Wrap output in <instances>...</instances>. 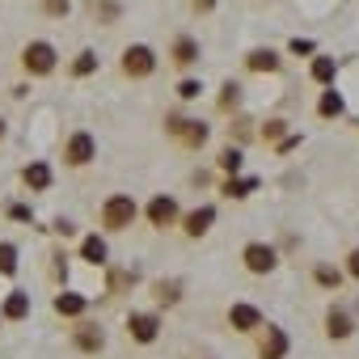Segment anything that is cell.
<instances>
[{
	"instance_id": "cell-1",
	"label": "cell",
	"mask_w": 359,
	"mask_h": 359,
	"mask_svg": "<svg viewBox=\"0 0 359 359\" xmlns=\"http://www.w3.org/2000/svg\"><path fill=\"white\" fill-rule=\"evenodd\" d=\"M135 216H140V208H135V199H131V195H110V199L102 203V224H106L110 233L131 229V224H135Z\"/></svg>"
},
{
	"instance_id": "cell-2",
	"label": "cell",
	"mask_w": 359,
	"mask_h": 359,
	"mask_svg": "<svg viewBox=\"0 0 359 359\" xmlns=\"http://www.w3.org/2000/svg\"><path fill=\"white\" fill-rule=\"evenodd\" d=\"M165 131L182 144V148H203L208 144V123H195V118H182V114H169L165 118Z\"/></svg>"
},
{
	"instance_id": "cell-3",
	"label": "cell",
	"mask_w": 359,
	"mask_h": 359,
	"mask_svg": "<svg viewBox=\"0 0 359 359\" xmlns=\"http://www.w3.org/2000/svg\"><path fill=\"white\" fill-rule=\"evenodd\" d=\"M22 68H26L30 76H51V72H55V47L43 43V39L26 43V51H22Z\"/></svg>"
},
{
	"instance_id": "cell-4",
	"label": "cell",
	"mask_w": 359,
	"mask_h": 359,
	"mask_svg": "<svg viewBox=\"0 0 359 359\" xmlns=\"http://www.w3.org/2000/svg\"><path fill=\"white\" fill-rule=\"evenodd\" d=\"M118 68H123V76H131V81H144V76H152V68H156V55H152V47H144V43H131V47L123 51Z\"/></svg>"
},
{
	"instance_id": "cell-5",
	"label": "cell",
	"mask_w": 359,
	"mask_h": 359,
	"mask_svg": "<svg viewBox=\"0 0 359 359\" xmlns=\"http://www.w3.org/2000/svg\"><path fill=\"white\" fill-rule=\"evenodd\" d=\"M93 156H97V140H93L89 131L68 135V144H64V161H68V165H76V169H81V165H89Z\"/></svg>"
},
{
	"instance_id": "cell-6",
	"label": "cell",
	"mask_w": 359,
	"mask_h": 359,
	"mask_svg": "<svg viewBox=\"0 0 359 359\" xmlns=\"http://www.w3.org/2000/svg\"><path fill=\"white\" fill-rule=\"evenodd\" d=\"M241 258H245V271H254V275H271L275 262H279V254H275L271 245H262V241H250V245L241 250Z\"/></svg>"
},
{
	"instance_id": "cell-7",
	"label": "cell",
	"mask_w": 359,
	"mask_h": 359,
	"mask_svg": "<svg viewBox=\"0 0 359 359\" xmlns=\"http://www.w3.org/2000/svg\"><path fill=\"white\" fill-rule=\"evenodd\" d=\"M144 216H148L152 229H169V224H177V203H173L169 195H156V199L144 208Z\"/></svg>"
},
{
	"instance_id": "cell-8",
	"label": "cell",
	"mask_w": 359,
	"mask_h": 359,
	"mask_svg": "<svg viewBox=\"0 0 359 359\" xmlns=\"http://www.w3.org/2000/svg\"><path fill=\"white\" fill-rule=\"evenodd\" d=\"M127 334H131L135 342H156L161 317H156V313H131V317H127Z\"/></svg>"
},
{
	"instance_id": "cell-9",
	"label": "cell",
	"mask_w": 359,
	"mask_h": 359,
	"mask_svg": "<svg viewBox=\"0 0 359 359\" xmlns=\"http://www.w3.org/2000/svg\"><path fill=\"white\" fill-rule=\"evenodd\" d=\"M169 60H173L177 68H195V64H199V43H195L191 34H177L173 47H169Z\"/></svg>"
},
{
	"instance_id": "cell-10",
	"label": "cell",
	"mask_w": 359,
	"mask_h": 359,
	"mask_svg": "<svg viewBox=\"0 0 359 359\" xmlns=\"http://www.w3.org/2000/svg\"><path fill=\"white\" fill-rule=\"evenodd\" d=\"M258 355H262V359H283V355H287V334H283L279 325H266V334H262V342H258Z\"/></svg>"
},
{
	"instance_id": "cell-11",
	"label": "cell",
	"mask_w": 359,
	"mask_h": 359,
	"mask_svg": "<svg viewBox=\"0 0 359 359\" xmlns=\"http://www.w3.org/2000/svg\"><path fill=\"white\" fill-rule=\"evenodd\" d=\"M229 325L241 330V334H250V330L262 325V313H258L254 304H233V309H229Z\"/></svg>"
},
{
	"instance_id": "cell-12",
	"label": "cell",
	"mask_w": 359,
	"mask_h": 359,
	"mask_svg": "<svg viewBox=\"0 0 359 359\" xmlns=\"http://www.w3.org/2000/svg\"><path fill=\"white\" fill-rule=\"evenodd\" d=\"M72 342H76V351H85V355H97V351L106 346V334H102L97 325H76Z\"/></svg>"
},
{
	"instance_id": "cell-13",
	"label": "cell",
	"mask_w": 359,
	"mask_h": 359,
	"mask_svg": "<svg viewBox=\"0 0 359 359\" xmlns=\"http://www.w3.org/2000/svg\"><path fill=\"white\" fill-rule=\"evenodd\" d=\"M279 64H283V60H279L271 47H258V51L245 55V68H250V72H279Z\"/></svg>"
},
{
	"instance_id": "cell-14",
	"label": "cell",
	"mask_w": 359,
	"mask_h": 359,
	"mask_svg": "<svg viewBox=\"0 0 359 359\" xmlns=\"http://www.w3.org/2000/svg\"><path fill=\"white\" fill-rule=\"evenodd\" d=\"M212 220H216V208H195V212L182 220V229H187V237H203V233L212 229Z\"/></svg>"
},
{
	"instance_id": "cell-15",
	"label": "cell",
	"mask_w": 359,
	"mask_h": 359,
	"mask_svg": "<svg viewBox=\"0 0 359 359\" xmlns=\"http://www.w3.org/2000/svg\"><path fill=\"white\" fill-rule=\"evenodd\" d=\"M325 334H330V338H351V334H355V321H351L342 309H330V313H325Z\"/></svg>"
},
{
	"instance_id": "cell-16",
	"label": "cell",
	"mask_w": 359,
	"mask_h": 359,
	"mask_svg": "<svg viewBox=\"0 0 359 359\" xmlns=\"http://www.w3.org/2000/svg\"><path fill=\"white\" fill-rule=\"evenodd\" d=\"M22 177H26V187H30V191H47V187H51V169H47L43 161L26 165V169H22Z\"/></svg>"
},
{
	"instance_id": "cell-17",
	"label": "cell",
	"mask_w": 359,
	"mask_h": 359,
	"mask_svg": "<svg viewBox=\"0 0 359 359\" xmlns=\"http://www.w3.org/2000/svg\"><path fill=\"white\" fill-rule=\"evenodd\" d=\"M26 313H30V296H26V292H9V300H5V309H0V317L22 321Z\"/></svg>"
},
{
	"instance_id": "cell-18",
	"label": "cell",
	"mask_w": 359,
	"mask_h": 359,
	"mask_svg": "<svg viewBox=\"0 0 359 359\" xmlns=\"http://www.w3.org/2000/svg\"><path fill=\"white\" fill-rule=\"evenodd\" d=\"M55 313H60V317H81V313H85V296H76V292L55 296Z\"/></svg>"
},
{
	"instance_id": "cell-19",
	"label": "cell",
	"mask_w": 359,
	"mask_h": 359,
	"mask_svg": "<svg viewBox=\"0 0 359 359\" xmlns=\"http://www.w3.org/2000/svg\"><path fill=\"white\" fill-rule=\"evenodd\" d=\"M81 258L93 262V266H102V262H106V241H102V237H85V241H81Z\"/></svg>"
},
{
	"instance_id": "cell-20",
	"label": "cell",
	"mask_w": 359,
	"mask_h": 359,
	"mask_svg": "<svg viewBox=\"0 0 359 359\" xmlns=\"http://www.w3.org/2000/svg\"><path fill=\"white\" fill-rule=\"evenodd\" d=\"M89 13H93V18H102V26H114L123 9L114 5V0H89Z\"/></svg>"
},
{
	"instance_id": "cell-21",
	"label": "cell",
	"mask_w": 359,
	"mask_h": 359,
	"mask_svg": "<svg viewBox=\"0 0 359 359\" xmlns=\"http://www.w3.org/2000/svg\"><path fill=\"white\" fill-rule=\"evenodd\" d=\"M317 114H321V118H338V114H342V93L325 89V93H321V102H317Z\"/></svg>"
},
{
	"instance_id": "cell-22",
	"label": "cell",
	"mask_w": 359,
	"mask_h": 359,
	"mask_svg": "<svg viewBox=\"0 0 359 359\" xmlns=\"http://www.w3.org/2000/svg\"><path fill=\"white\" fill-rule=\"evenodd\" d=\"M313 81H317V85H330V81H334V60H330V55H317V60H313Z\"/></svg>"
},
{
	"instance_id": "cell-23",
	"label": "cell",
	"mask_w": 359,
	"mask_h": 359,
	"mask_svg": "<svg viewBox=\"0 0 359 359\" xmlns=\"http://www.w3.org/2000/svg\"><path fill=\"white\" fill-rule=\"evenodd\" d=\"M18 271V245L0 241V275H13Z\"/></svg>"
},
{
	"instance_id": "cell-24",
	"label": "cell",
	"mask_w": 359,
	"mask_h": 359,
	"mask_svg": "<svg viewBox=\"0 0 359 359\" xmlns=\"http://www.w3.org/2000/svg\"><path fill=\"white\" fill-rule=\"evenodd\" d=\"M89 72H97V55H93V51H81V55L72 60V76H89Z\"/></svg>"
},
{
	"instance_id": "cell-25",
	"label": "cell",
	"mask_w": 359,
	"mask_h": 359,
	"mask_svg": "<svg viewBox=\"0 0 359 359\" xmlns=\"http://www.w3.org/2000/svg\"><path fill=\"white\" fill-rule=\"evenodd\" d=\"M250 191H258V182H254V177H245V182H237V177H229V187H224V195H229V199H245Z\"/></svg>"
},
{
	"instance_id": "cell-26",
	"label": "cell",
	"mask_w": 359,
	"mask_h": 359,
	"mask_svg": "<svg viewBox=\"0 0 359 359\" xmlns=\"http://www.w3.org/2000/svg\"><path fill=\"white\" fill-rule=\"evenodd\" d=\"M241 161H245V156H241V148H224V152H220V169H224V173H237V169H241Z\"/></svg>"
},
{
	"instance_id": "cell-27",
	"label": "cell",
	"mask_w": 359,
	"mask_h": 359,
	"mask_svg": "<svg viewBox=\"0 0 359 359\" xmlns=\"http://www.w3.org/2000/svg\"><path fill=\"white\" fill-rule=\"evenodd\" d=\"M313 279H317L321 287H338V283H342V271H334V266H317Z\"/></svg>"
},
{
	"instance_id": "cell-28",
	"label": "cell",
	"mask_w": 359,
	"mask_h": 359,
	"mask_svg": "<svg viewBox=\"0 0 359 359\" xmlns=\"http://www.w3.org/2000/svg\"><path fill=\"white\" fill-rule=\"evenodd\" d=\"M237 102H241V85H237V81H229V85H224V93H220V110H233Z\"/></svg>"
},
{
	"instance_id": "cell-29",
	"label": "cell",
	"mask_w": 359,
	"mask_h": 359,
	"mask_svg": "<svg viewBox=\"0 0 359 359\" xmlns=\"http://www.w3.org/2000/svg\"><path fill=\"white\" fill-rule=\"evenodd\" d=\"M156 300H161V304H173V300H177V283H173V279H169V283L161 279V283H156Z\"/></svg>"
},
{
	"instance_id": "cell-30",
	"label": "cell",
	"mask_w": 359,
	"mask_h": 359,
	"mask_svg": "<svg viewBox=\"0 0 359 359\" xmlns=\"http://www.w3.org/2000/svg\"><path fill=\"white\" fill-rule=\"evenodd\" d=\"M68 9H72L68 0H43V13L47 18H68Z\"/></svg>"
},
{
	"instance_id": "cell-31",
	"label": "cell",
	"mask_w": 359,
	"mask_h": 359,
	"mask_svg": "<svg viewBox=\"0 0 359 359\" xmlns=\"http://www.w3.org/2000/svg\"><path fill=\"white\" fill-rule=\"evenodd\" d=\"M283 131H287V123H283V118H271V123H266V127H262V140H266V144H271V140H279V135H283Z\"/></svg>"
},
{
	"instance_id": "cell-32",
	"label": "cell",
	"mask_w": 359,
	"mask_h": 359,
	"mask_svg": "<svg viewBox=\"0 0 359 359\" xmlns=\"http://www.w3.org/2000/svg\"><path fill=\"white\" fill-rule=\"evenodd\" d=\"M199 89H203L199 81H182V85H177V97H182V102H195V97H199Z\"/></svg>"
},
{
	"instance_id": "cell-33",
	"label": "cell",
	"mask_w": 359,
	"mask_h": 359,
	"mask_svg": "<svg viewBox=\"0 0 359 359\" xmlns=\"http://www.w3.org/2000/svg\"><path fill=\"white\" fill-rule=\"evenodd\" d=\"M191 9H195L199 18H208V13H216V0H191Z\"/></svg>"
},
{
	"instance_id": "cell-34",
	"label": "cell",
	"mask_w": 359,
	"mask_h": 359,
	"mask_svg": "<svg viewBox=\"0 0 359 359\" xmlns=\"http://www.w3.org/2000/svg\"><path fill=\"white\" fill-rule=\"evenodd\" d=\"M346 275H351V279H359V250H351V254H346Z\"/></svg>"
},
{
	"instance_id": "cell-35",
	"label": "cell",
	"mask_w": 359,
	"mask_h": 359,
	"mask_svg": "<svg viewBox=\"0 0 359 359\" xmlns=\"http://www.w3.org/2000/svg\"><path fill=\"white\" fill-rule=\"evenodd\" d=\"M292 51H296V55H309V51H313V43H309V39H304V43L296 39V43H292Z\"/></svg>"
},
{
	"instance_id": "cell-36",
	"label": "cell",
	"mask_w": 359,
	"mask_h": 359,
	"mask_svg": "<svg viewBox=\"0 0 359 359\" xmlns=\"http://www.w3.org/2000/svg\"><path fill=\"white\" fill-rule=\"evenodd\" d=\"M5 131H9V127H5V118H0V140H5Z\"/></svg>"
}]
</instances>
